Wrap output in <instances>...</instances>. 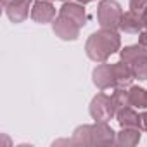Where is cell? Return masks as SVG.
I'll list each match as a JSON object with an SVG mask.
<instances>
[{
    "label": "cell",
    "instance_id": "2",
    "mask_svg": "<svg viewBox=\"0 0 147 147\" xmlns=\"http://www.w3.org/2000/svg\"><path fill=\"white\" fill-rule=\"evenodd\" d=\"M123 18L121 5L116 0H100L97 7V21L104 30H119V23Z\"/></svg>",
    "mask_w": 147,
    "mask_h": 147
},
{
    "label": "cell",
    "instance_id": "17",
    "mask_svg": "<svg viewBox=\"0 0 147 147\" xmlns=\"http://www.w3.org/2000/svg\"><path fill=\"white\" fill-rule=\"evenodd\" d=\"M111 99H113V104H114L116 113H118L119 109L130 106V100H128V90H126V88H116L114 94L111 95Z\"/></svg>",
    "mask_w": 147,
    "mask_h": 147
},
{
    "label": "cell",
    "instance_id": "13",
    "mask_svg": "<svg viewBox=\"0 0 147 147\" xmlns=\"http://www.w3.org/2000/svg\"><path fill=\"white\" fill-rule=\"evenodd\" d=\"M140 142V128L138 126H126L116 133V144L123 147H133Z\"/></svg>",
    "mask_w": 147,
    "mask_h": 147
},
{
    "label": "cell",
    "instance_id": "10",
    "mask_svg": "<svg viewBox=\"0 0 147 147\" xmlns=\"http://www.w3.org/2000/svg\"><path fill=\"white\" fill-rule=\"evenodd\" d=\"M30 7H31V0H12V2H9L4 9H5L7 18L14 24H19L28 18Z\"/></svg>",
    "mask_w": 147,
    "mask_h": 147
},
{
    "label": "cell",
    "instance_id": "18",
    "mask_svg": "<svg viewBox=\"0 0 147 147\" xmlns=\"http://www.w3.org/2000/svg\"><path fill=\"white\" fill-rule=\"evenodd\" d=\"M142 52H145V49L137 43V45H128V47L121 49V50H119V55H121V61H125V62L130 64V62H131L135 57H138Z\"/></svg>",
    "mask_w": 147,
    "mask_h": 147
},
{
    "label": "cell",
    "instance_id": "11",
    "mask_svg": "<svg viewBox=\"0 0 147 147\" xmlns=\"http://www.w3.org/2000/svg\"><path fill=\"white\" fill-rule=\"evenodd\" d=\"M69 144V145H92V125H82L73 131V137L69 140H57L54 145Z\"/></svg>",
    "mask_w": 147,
    "mask_h": 147
},
{
    "label": "cell",
    "instance_id": "6",
    "mask_svg": "<svg viewBox=\"0 0 147 147\" xmlns=\"http://www.w3.org/2000/svg\"><path fill=\"white\" fill-rule=\"evenodd\" d=\"M92 80H94V85H95L99 90H107V88H111V87H116L113 64L102 62L100 66H97V67L94 69V73H92Z\"/></svg>",
    "mask_w": 147,
    "mask_h": 147
},
{
    "label": "cell",
    "instance_id": "8",
    "mask_svg": "<svg viewBox=\"0 0 147 147\" xmlns=\"http://www.w3.org/2000/svg\"><path fill=\"white\" fill-rule=\"evenodd\" d=\"M113 71H114V82H116L114 88H130L131 87V83L135 80V75H133L131 66L128 62H125V61L114 62Z\"/></svg>",
    "mask_w": 147,
    "mask_h": 147
},
{
    "label": "cell",
    "instance_id": "14",
    "mask_svg": "<svg viewBox=\"0 0 147 147\" xmlns=\"http://www.w3.org/2000/svg\"><path fill=\"white\" fill-rule=\"evenodd\" d=\"M138 116H140V114H137L131 106H126V107H123V109H119V111L116 113V119H118V123H119L121 128H126V126H138Z\"/></svg>",
    "mask_w": 147,
    "mask_h": 147
},
{
    "label": "cell",
    "instance_id": "3",
    "mask_svg": "<svg viewBox=\"0 0 147 147\" xmlns=\"http://www.w3.org/2000/svg\"><path fill=\"white\" fill-rule=\"evenodd\" d=\"M90 116L95 121H109L116 116V109L113 99L106 94H97L90 102Z\"/></svg>",
    "mask_w": 147,
    "mask_h": 147
},
{
    "label": "cell",
    "instance_id": "4",
    "mask_svg": "<svg viewBox=\"0 0 147 147\" xmlns=\"http://www.w3.org/2000/svg\"><path fill=\"white\" fill-rule=\"evenodd\" d=\"M52 30L55 33V36H59L61 40H66V42H73V40H78L80 36V26L76 23H73L71 19H67L66 16L59 14L55 16V19L52 21Z\"/></svg>",
    "mask_w": 147,
    "mask_h": 147
},
{
    "label": "cell",
    "instance_id": "23",
    "mask_svg": "<svg viewBox=\"0 0 147 147\" xmlns=\"http://www.w3.org/2000/svg\"><path fill=\"white\" fill-rule=\"evenodd\" d=\"M9 2H12V0H2V5H4V7H5V5H7V4H9Z\"/></svg>",
    "mask_w": 147,
    "mask_h": 147
},
{
    "label": "cell",
    "instance_id": "22",
    "mask_svg": "<svg viewBox=\"0 0 147 147\" xmlns=\"http://www.w3.org/2000/svg\"><path fill=\"white\" fill-rule=\"evenodd\" d=\"M142 18H144V28H145V30H147V12H145V14H144V16H142Z\"/></svg>",
    "mask_w": 147,
    "mask_h": 147
},
{
    "label": "cell",
    "instance_id": "19",
    "mask_svg": "<svg viewBox=\"0 0 147 147\" xmlns=\"http://www.w3.org/2000/svg\"><path fill=\"white\" fill-rule=\"evenodd\" d=\"M130 11L138 16H144L147 12V0H130Z\"/></svg>",
    "mask_w": 147,
    "mask_h": 147
},
{
    "label": "cell",
    "instance_id": "15",
    "mask_svg": "<svg viewBox=\"0 0 147 147\" xmlns=\"http://www.w3.org/2000/svg\"><path fill=\"white\" fill-rule=\"evenodd\" d=\"M128 100H130L131 107H138V109L147 107V90L142 88V87H133L131 85L128 88Z\"/></svg>",
    "mask_w": 147,
    "mask_h": 147
},
{
    "label": "cell",
    "instance_id": "9",
    "mask_svg": "<svg viewBox=\"0 0 147 147\" xmlns=\"http://www.w3.org/2000/svg\"><path fill=\"white\" fill-rule=\"evenodd\" d=\"M59 14L66 16L67 19H71L73 23H76L80 28H83L88 21V16L83 9V4H78V2H64Z\"/></svg>",
    "mask_w": 147,
    "mask_h": 147
},
{
    "label": "cell",
    "instance_id": "7",
    "mask_svg": "<svg viewBox=\"0 0 147 147\" xmlns=\"http://www.w3.org/2000/svg\"><path fill=\"white\" fill-rule=\"evenodd\" d=\"M31 19L38 24L52 23L55 19V7L50 4V0H36L31 9Z\"/></svg>",
    "mask_w": 147,
    "mask_h": 147
},
{
    "label": "cell",
    "instance_id": "21",
    "mask_svg": "<svg viewBox=\"0 0 147 147\" xmlns=\"http://www.w3.org/2000/svg\"><path fill=\"white\" fill-rule=\"evenodd\" d=\"M138 45H140V47H144V49L147 50V30L138 33Z\"/></svg>",
    "mask_w": 147,
    "mask_h": 147
},
{
    "label": "cell",
    "instance_id": "12",
    "mask_svg": "<svg viewBox=\"0 0 147 147\" xmlns=\"http://www.w3.org/2000/svg\"><path fill=\"white\" fill-rule=\"evenodd\" d=\"M119 30L125 31V33H140L144 30V18L128 11V12H123V18H121V23H119Z\"/></svg>",
    "mask_w": 147,
    "mask_h": 147
},
{
    "label": "cell",
    "instance_id": "16",
    "mask_svg": "<svg viewBox=\"0 0 147 147\" xmlns=\"http://www.w3.org/2000/svg\"><path fill=\"white\" fill-rule=\"evenodd\" d=\"M130 66H131V71H133L135 78L145 82V80H147V50L142 52L138 57H135V59L130 62Z\"/></svg>",
    "mask_w": 147,
    "mask_h": 147
},
{
    "label": "cell",
    "instance_id": "5",
    "mask_svg": "<svg viewBox=\"0 0 147 147\" xmlns=\"http://www.w3.org/2000/svg\"><path fill=\"white\" fill-rule=\"evenodd\" d=\"M116 144V131L107 121H95L92 125V145H113Z\"/></svg>",
    "mask_w": 147,
    "mask_h": 147
},
{
    "label": "cell",
    "instance_id": "1",
    "mask_svg": "<svg viewBox=\"0 0 147 147\" xmlns=\"http://www.w3.org/2000/svg\"><path fill=\"white\" fill-rule=\"evenodd\" d=\"M121 47V38L116 30H104L95 31L88 36L85 43V52L88 59L94 62H106L113 54H116Z\"/></svg>",
    "mask_w": 147,
    "mask_h": 147
},
{
    "label": "cell",
    "instance_id": "20",
    "mask_svg": "<svg viewBox=\"0 0 147 147\" xmlns=\"http://www.w3.org/2000/svg\"><path fill=\"white\" fill-rule=\"evenodd\" d=\"M138 128L142 131H147V113H142L138 116Z\"/></svg>",
    "mask_w": 147,
    "mask_h": 147
}]
</instances>
